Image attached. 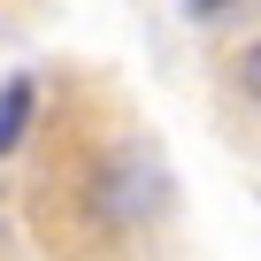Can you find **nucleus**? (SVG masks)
I'll return each instance as SVG.
<instances>
[{
  "label": "nucleus",
  "instance_id": "obj_1",
  "mask_svg": "<svg viewBox=\"0 0 261 261\" xmlns=\"http://www.w3.org/2000/svg\"><path fill=\"white\" fill-rule=\"evenodd\" d=\"M31 77H8V85H0V162H8V146L23 139V123H31Z\"/></svg>",
  "mask_w": 261,
  "mask_h": 261
},
{
  "label": "nucleus",
  "instance_id": "obj_2",
  "mask_svg": "<svg viewBox=\"0 0 261 261\" xmlns=\"http://www.w3.org/2000/svg\"><path fill=\"white\" fill-rule=\"evenodd\" d=\"M192 8H223V0H192Z\"/></svg>",
  "mask_w": 261,
  "mask_h": 261
}]
</instances>
